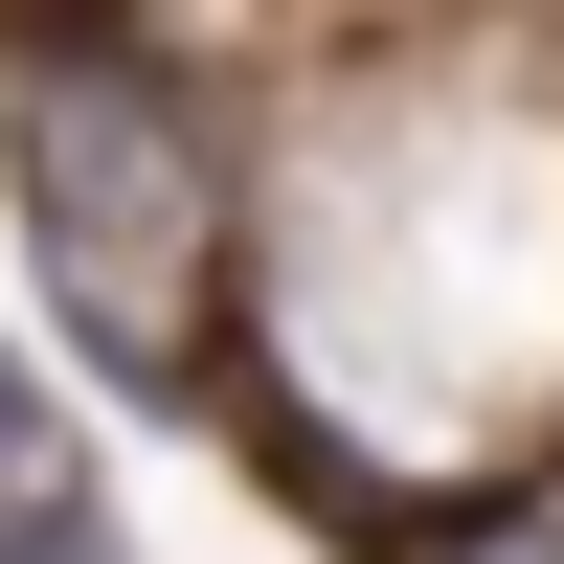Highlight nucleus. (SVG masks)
<instances>
[{
	"label": "nucleus",
	"mask_w": 564,
	"mask_h": 564,
	"mask_svg": "<svg viewBox=\"0 0 564 564\" xmlns=\"http://www.w3.org/2000/svg\"><path fill=\"white\" fill-rule=\"evenodd\" d=\"M0 226H23V316L90 406L135 430H226L271 316V135L135 0H23L0 23Z\"/></svg>",
	"instance_id": "nucleus-1"
},
{
	"label": "nucleus",
	"mask_w": 564,
	"mask_h": 564,
	"mask_svg": "<svg viewBox=\"0 0 564 564\" xmlns=\"http://www.w3.org/2000/svg\"><path fill=\"white\" fill-rule=\"evenodd\" d=\"M0 497H90V430H68V361H23V316H0Z\"/></svg>",
	"instance_id": "nucleus-2"
},
{
	"label": "nucleus",
	"mask_w": 564,
	"mask_h": 564,
	"mask_svg": "<svg viewBox=\"0 0 564 564\" xmlns=\"http://www.w3.org/2000/svg\"><path fill=\"white\" fill-rule=\"evenodd\" d=\"M384 564H564V475H497V497H452V520H406Z\"/></svg>",
	"instance_id": "nucleus-3"
},
{
	"label": "nucleus",
	"mask_w": 564,
	"mask_h": 564,
	"mask_svg": "<svg viewBox=\"0 0 564 564\" xmlns=\"http://www.w3.org/2000/svg\"><path fill=\"white\" fill-rule=\"evenodd\" d=\"M0 564H135L113 497H0Z\"/></svg>",
	"instance_id": "nucleus-4"
}]
</instances>
